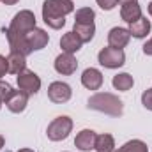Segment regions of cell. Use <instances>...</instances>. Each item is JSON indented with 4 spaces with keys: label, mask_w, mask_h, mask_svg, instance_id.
I'll use <instances>...</instances> for the list:
<instances>
[{
    "label": "cell",
    "mask_w": 152,
    "mask_h": 152,
    "mask_svg": "<svg viewBox=\"0 0 152 152\" xmlns=\"http://www.w3.org/2000/svg\"><path fill=\"white\" fill-rule=\"evenodd\" d=\"M118 2L124 5V4H131V2H138V0H118Z\"/></svg>",
    "instance_id": "29"
},
{
    "label": "cell",
    "mask_w": 152,
    "mask_h": 152,
    "mask_svg": "<svg viewBox=\"0 0 152 152\" xmlns=\"http://www.w3.org/2000/svg\"><path fill=\"white\" fill-rule=\"evenodd\" d=\"M87 106L90 110L106 113L110 117H120L124 113V103L115 94H110V92H97V94L90 96Z\"/></svg>",
    "instance_id": "2"
},
{
    "label": "cell",
    "mask_w": 152,
    "mask_h": 152,
    "mask_svg": "<svg viewBox=\"0 0 152 152\" xmlns=\"http://www.w3.org/2000/svg\"><path fill=\"white\" fill-rule=\"evenodd\" d=\"M120 18L126 23H133L136 20L142 18V7L138 2H131V4H124L120 7Z\"/></svg>",
    "instance_id": "15"
},
{
    "label": "cell",
    "mask_w": 152,
    "mask_h": 152,
    "mask_svg": "<svg viewBox=\"0 0 152 152\" xmlns=\"http://www.w3.org/2000/svg\"><path fill=\"white\" fill-rule=\"evenodd\" d=\"M115 152H149V149L142 140H129Z\"/></svg>",
    "instance_id": "22"
},
{
    "label": "cell",
    "mask_w": 152,
    "mask_h": 152,
    "mask_svg": "<svg viewBox=\"0 0 152 152\" xmlns=\"http://www.w3.org/2000/svg\"><path fill=\"white\" fill-rule=\"evenodd\" d=\"M7 66H9V73L11 75H20L27 69V58L25 55L21 53H16V51H11L9 57H7Z\"/></svg>",
    "instance_id": "16"
},
{
    "label": "cell",
    "mask_w": 152,
    "mask_h": 152,
    "mask_svg": "<svg viewBox=\"0 0 152 152\" xmlns=\"http://www.w3.org/2000/svg\"><path fill=\"white\" fill-rule=\"evenodd\" d=\"M48 41H50V36L46 34V30H42V28H32L28 34H27V42H28V46H30V50L32 51H39V50H42L46 44H48Z\"/></svg>",
    "instance_id": "13"
},
{
    "label": "cell",
    "mask_w": 152,
    "mask_h": 152,
    "mask_svg": "<svg viewBox=\"0 0 152 152\" xmlns=\"http://www.w3.org/2000/svg\"><path fill=\"white\" fill-rule=\"evenodd\" d=\"M0 108H2V101H0Z\"/></svg>",
    "instance_id": "33"
},
{
    "label": "cell",
    "mask_w": 152,
    "mask_h": 152,
    "mask_svg": "<svg viewBox=\"0 0 152 152\" xmlns=\"http://www.w3.org/2000/svg\"><path fill=\"white\" fill-rule=\"evenodd\" d=\"M27 104H28V94L23 92V90H14L12 96H11V97L7 99V103H5L7 110L12 112V113H21V112L27 108Z\"/></svg>",
    "instance_id": "11"
},
{
    "label": "cell",
    "mask_w": 152,
    "mask_h": 152,
    "mask_svg": "<svg viewBox=\"0 0 152 152\" xmlns=\"http://www.w3.org/2000/svg\"><path fill=\"white\" fill-rule=\"evenodd\" d=\"M4 143H5V140H4V136H2V134H0V149H2V147H4Z\"/></svg>",
    "instance_id": "30"
},
{
    "label": "cell",
    "mask_w": 152,
    "mask_h": 152,
    "mask_svg": "<svg viewBox=\"0 0 152 152\" xmlns=\"http://www.w3.org/2000/svg\"><path fill=\"white\" fill-rule=\"evenodd\" d=\"M81 85L88 90H99L103 87V73L96 67H88L81 75Z\"/></svg>",
    "instance_id": "9"
},
{
    "label": "cell",
    "mask_w": 152,
    "mask_h": 152,
    "mask_svg": "<svg viewBox=\"0 0 152 152\" xmlns=\"http://www.w3.org/2000/svg\"><path fill=\"white\" fill-rule=\"evenodd\" d=\"M97 60L103 67L106 69H118L126 64V53L124 50L120 48H112V46H106L99 51L97 55Z\"/></svg>",
    "instance_id": "5"
},
{
    "label": "cell",
    "mask_w": 152,
    "mask_h": 152,
    "mask_svg": "<svg viewBox=\"0 0 152 152\" xmlns=\"http://www.w3.org/2000/svg\"><path fill=\"white\" fill-rule=\"evenodd\" d=\"M73 34L81 42H90L92 37H94V34H96V25L94 23H75Z\"/></svg>",
    "instance_id": "17"
},
{
    "label": "cell",
    "mask_w": 152,
    "mask_h": 152,
    "mask_svg": "<svg viewBox=\"0 0 152 152\" xmlns=\"http://www.w3.org/2000/svg\"><path fill=\"white\" fill-rule=\"evenodd\" d=\"M5 73H9V66H7V58L4 55H0V80L5 76Z\"/></svg>",
    "instance_id": "26"
},
{
    "label": "cell",
    "mask_w": 152,
    "mask_h": 152,
    "mask_svg": "<svg viewBox=\"0 0 152 152\" xmlns=\"http://www.w3.org/2000/svg\"><path fill=\"white\" fill-rule=\"evenodd\" d=\"M149 14H151V16H152V2H151V4H149Z\"/></svg>",
    "instance_id": "32"
},
{
    "label": "cell",
    "mask_w": 152,
    "mask_h": 152,
    "mask_svg": "<svg viewBox=\"0 0 152 152\" xmlns=\"http://www.w3.org/2000/svg\"><path fill=\"white\" fill-rule=\"evenodd\" d=\"M97 152H115V140L112 134L108 133H103V134H97L96 136V147Z\"/></svg>",
    "instance_id": "20"
},
{
    "label": "cell",
    "mask_w": 152,
    "mask_h": 152,
    "mask_svg": "<svg viewBox=\"0 0 152 152\" xmlns=\"http://www.w3.org/2000/svg\"><path fill=\"white\" fill-rule=\"evenodd\" d=\"M12 92H14V90H12V87H11L7 81H2V80H0V101H2V103H7V99L12 96Z\"/></svg>",
    "instance_id": "23"
},
{
    "label": "cell",
    "mask_w": 152,
    "mask_h": 152,
    "mask_svg": "<svg viewBox=\"0 0 152 152\" xmlns=\"http://www.w3.org/2000/svg\"><path fill=\"white\" fill-rule=\"evenodd\" d=\"M71 131H73V120L67 115H62V117H57L50 122L46 134L51 142H62L69 136Z\"/></svg>",
    "instance_id": "4"
},
{
    "label": "cell",
    "mask_w": 152,
    "mask_h": 152,
    "mask_svg": "<svg viewBox=\"0 0 152 152\" xmlns=\"http://www.w3.org/2000/svg\"><path fill=\"white\" fill-rule=\"evenodd\" d=\"M81 44H83V42L76 37L73 32L64 34L62 39H60V48L64 50V53H76V51H80Z\"/></svg>",
    "instance_id": "18"
},
{
    "label": "cell",
    "mask_w": 152,
    "mask_h": 152,
    "mask_svg": "<svg viewBox=\"0 0 152 152\" xmlns=\"http://www.w3.org/2000/svg\"><path fill=\"white\" fill-rule=\"evenodd\" d=\"M16 81H18L20 90L27 92L28 96L37 94L39 88H41V78L34 71H28V69H25L23 73H20V75L16 76Z\"/></svg>",
    "instance_id": "6"
},
{
    "label": "cell",
    "mask_w": 152,
    "mask_h": 152,
    "mask_svg": "<svg viewBox=\"0 0 152 152\" xmlns=\"http://www.w3.org/2000/svg\"><path fill=\"white\" fill-rule=\"evenodd\" d=\"M18 152H34V151H32V149H20Z\"/></svg>",
    "instance_id": "31"
},
{
    "label": "cell",
    "mask_w": 152,
    "mask_h": 152,
    "mask_svg": "<svg viewBox=\"0 0 152 152\" xmlns=\"http://www.w3.org/2000/svg\"><path fill=\"white\" fill-rule=\"evenodd\" d=\"M76 69H78V60L75 58L73 53H60L57 58H55V71L58 75H73Z\"/></svg>",
    "instance_id": "8"
},
{
    "label": "cell",
    "mask_w": 152,
    "mask_h": 152,
    "mask_svg": "<svg viewBox=\"0 0 152 152\" xmlns=\"http://www.w3.org/2000/svg\"><path fill=\"white\" fill-rule=\"evenodd\" d=\"M142 104H143L147 110L152 112V88H147V90L142 94Z\"/></svg>",
    "instance_id": "24"
},
{
    "label": "cell",
    "mask_w": 152,
    "mask_h": 152,
    "mask_svg": "<svg viewBox=\"0 0 152 152\" xmlns=\"http://www.w3.org/2000/svg\"><path fill=\"white\" fill-rule=\"evenodd\" d=\"M94 20H96V12L90 7H81L75 14V23H94Z\"/></svg>",
    "instance_id": "21"
},
{
    "label": "cell",
    "mask_w": 152,
    "mask_h": 152,
    "mask_svg": "<svg viewBox=\"0 0 152 152\" xmlns=\"http://www.w3.org/2000/svg\"><path fill=\"white\" fill-rule=\"evenodd\" d=\"M129 39H131V34H129L127 28L113 27V28L108 32V46H112V48H120V50H122L124 46H127Z\"/></svg>",
    "instance_id": "12"
},
{
    "label": "cell",
    "mask_w": 152,
    "mask_h": 152,
    "mask_svg": "<svg viewBox=\"0 0 152 152\" xmlns=\"http://www.w3.org/2000/svg\"><path fill=\"white\" fill-rule=\"evenodd\" d=\"M2 2H4L5 5H14V4H18L20 0H2Z\"/></svg>",
    "instance_id": "28"
},
{
    "label": "cell",
    "mask_w": 152,
    "mask_h": 152,
    "mask_svg": "<svg viewBox=\"0 0 152 152\" xmlns=\"http://www.w3.org/2000/svg\"><path fill=\"white\" fill-rule=\"evenodd\" d=\"M112 85H113L117 90H120V92H127L129 88H133L134 80H133V76L129 75V73H118V75L113 76Z\"/></svg>",
    "instance_id": "19"
},
{
    "label": "cell",
    "mask_w": 152,
    "mask_h": 152,
    "mask_svg": "<svg viewBox=\"0 0 152 152\" xmlns=\"http://www.w3.org/2000/svg\"><path fill=\"white\" fill-rule=\"evenodd\" d=\"M73 96V90L67 83L64 81H53L50 87H48V99L51 103H57V104H62V103H67Z\"/></svg>",
    "instance_id": "7"
},
{
    "label": "cell",
    "mask_w": 152,
    "mask_h": 152,
    "mask_svg": "<svg viewBox=\"0 0 152 152\" xmlns=\"http://www.w3.org/2000/svg\"><path fill=\"white\" fill-rule=\"evenodd\" d=\"M32 28H36V14L28 9H23L14 14L9 28L5 30L7 34H12L16 37H25Z\"/></svg>",
    "instance_id": "3"
},
{
    "label": "cell",
    "mask_w": 152,
    "mask_h": 152,
    "mask_svg": "<svg viewBox=\"0 0 152 152\" xmlns=\"http://www.w3.org/2000/svg\"><path fill=\"white\" fill-rule=\"evenodd\" d=\"M97 2V5L103 9V11H112L115 5L118 4V0H96Z\"/></svg>",
    "instance_id": "25"
},
{
    "label": "cell",
    "mask_w": 152,
    "mask_h": 152,
    "mask_svg": "<svg viewBox=\"0 0 152 152\" xmlns=\"http://www.w3.org/2000/svg\"><path fill=\"white\" fill-rule=\"evenodd\" d=\"M73 11H75L73 0H44L42 20L50 28L58 30L66 25V16Z\"/></svg>",
    "instance_id": "1"
},
{
    "label": "cell",
    "mask_w": 152,
    "mask_h": 152,
    "mask_svg": "<svg viewBox=\"0 0 152 152\" xmlns=\"http://www.w3.org/2000/svg\"><path fill=\"white\" fill-rule=\"evenodd\" d=\"M96 131L92 129H81L75 138V145L78 151L81 152H90L96 147Z\"/></svg>",
    "instance_id": "10"
},
{
    "label": "cell",
    "mask_w": 152,
    "mask_h": 152,
    "mask_svg": "<svg viewBox=\"0 0 152 152\" xmlns=\"http://www.w3.org/2000/svg\"><path fill=\"white\" fill-rule=\"evenodd\" d=\"M143 53H145V55H149V57H152V37L143 44Z\"/></svg>",
    "instance_id": "27"
},
{
    "label": "cell",
    "mask_w": 152,
    "mask_h": 152,
    "mask_svg": "<svg viewBox=\"0 0 152 152\" xmlns=\"http://www.w3.org/2000/svg\"><path fill=\"white\" fill-rule=\"evenodd\" d=\"M127 30H129V34H131L133 37H136V39L147 37V34L151 32V20H147L145 16H142L140 20L129 23V28H127Z\"/></svg>",
    "instance_id": "14"
}]
</instances>
